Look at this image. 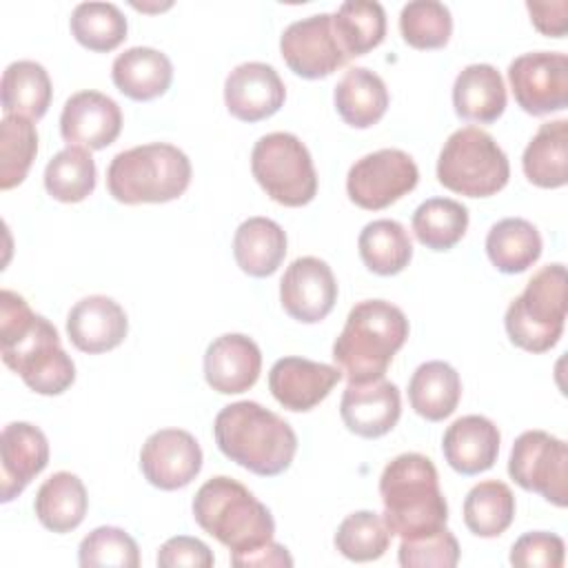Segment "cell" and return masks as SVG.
Listing matches in <instances>:
<instances>
[{
	"instance_id": "cell-1",
	"label": "cell",
	"mask_w": 568,
	"mask_h": 568,
	"mask_svg": "<svg viewBox=\"0 0 568 568\" xmlns=\"http://www.w3.org/2000/svg\"><path fill=\"white\" fill-rule=\"evenodd\" d=\"M0 348L2 362L38 395H60L75 382L58 328L9 288L0 291Z\"/></svg>"
},
{
	"instance_id": "cell-2",
	"label": "cell",
	"mask_w": 568,
	"mask_h": 568,
	"mask_svg": "<svg viewBox=\"0 0 568 568\" xmlns=\"http://www.w3.org/2000/svg\"><path fill=\"white\" fill-rule=\"evenodd\" d=\"M213 437L224 457L260 477L284 473L297 453L291 424L251 399L224 406L215 415Z\"/></svg>"
},
{
	"instance_id": "cell-3",
	"label": "cell",
	"mask_w": 568,
	"mask_h": 568,
	"mask_svg": "<svg viewBox=\"0 0 568 568\" xmlns=\"http://www.w3.org/2000/svg\"><path fill=\"white\" fill-rule=\"evenodd\" d=\"M382 519L390 535L417 539L446 528L448 504L439 488L435 464L422 453H402L379 477Z\"/></svg>"
},
{
	"instance_id": "cell-4",
	"label": "cell",
	"mask_w": 568,
	"mask_h": 568,
	"mask_svg": "<svg viewBox=\"0 0 568 568\" xmlns=\"http://www.w3.org/2000/svg\"><path fill=\"white\" fill-rule=\"evenodd\" d=\"M408 339L404 311L386 300L357 302L333 344V359L348 382L384 377L395 353Z\"/></svg>"
},
{
	"instance_id": "cell-5",
	"label": "cell",
	"mask_w": 568,
	"mask_h": 568,
	"mask_svg": "<svg viewBox=\"0 0 568 568\" xmlns=\"http://www.w3.org/2000/svg\"><path fill=\"white\" fill-rule=\"evenodd\" d=\"M193 519L231 555L255 550L275 535L271 510L244 484L226 475L211 477L197 488Z\"/></svg>"
},
{
	"instance_id": "cell-6",
	"label": "cell",
	"mask_w": 568,
	"mask_h": 568,
	"mask_svg": "<svg viewBox=\"0 0 568 568\" xmlns=\"http://www.w3.org/2000/svg\"><path fill=\"white\" fill-rule=\"evenodd\" d=\"M191 160L169 142H149L120 151L106 169V189L122 204H162L178 200L191 184Z\"/></svg>"
},
{
	"instance_id": "cell-7",
	"label": "cell",
	"mask_w": 568,
	"mask_h": 568,
	"mask_svg": "<svg viewBox=\"0 0 568 568\" xmlns=\"http://www.w3.org/2000/svg\"><path fill=\"white\" fill-rule=\"evenodd\" d=\"M566 266H541L526 284V288L508 304L504 326L510 342L528 353L550 351L566 324Z\"/></svg>"
},
{
	"instance_id": "cell-8",
	"label": "cell",
	"mask_w": 568,
	"mask_h": 568,
	"mask_svg": "<svg viewBox=\"0 0 568 568\" xmlns=\"http://www.w3.org/2000/svg\"><path fill=\"white\" fill-rule=\"evenodd\" d=\"M510 178V164L501 146L479 126H462L448 135L437 158V180L466 197H490Z\"/></svg>"
},
{
	"instance_id": "cell-9",
	"label": "cell",
	"mask_w": 568,
	"mask_h": 568,
	"mask_svg": "<svg viewBox=\"0 0 568 568\" xmlns=\"http://www.w3.org/2000/svg\"><path fill=\"white\" fill-rule=\"evenodd\" d=\"M251 173L282 206H304L317 193V173L306 144L286 131L262 135L251 151Z\"/></svg>"
},
{
	"instance_id": "cell-10",
	"label": "cell",
	"mask_w": 568,
	"mask_h": 568,
	"mask_svg": "<svg viewBox=\"0 0 568 568\" xmlns=\"http://www.w3.org/2000/svg\"><path fill=\"white\" fill-rule=\"evenodd\" d=\"M510 479L528 493L566 508L568 504V446L546 430L521 433L508 459Z\"/></svg>"
},
{
	"instance_id": "cell-11",
	"label": "cell",
	"mask_w": 568,
	"mask_h": 568,
	"mask_svg": "<svg viewBox=\"0 0 568 568\" xmlns=\"http://www.w3.org/2000/svg\"><path fill=\"white\" fill-rule=\"evenodd\" d=\"M419 182L415 160L402 149H379L359 158L346 175L348 200L366 211H382Z\"/></svg>"
},
{
	"instance_id": "cell-12",
	"label": "cell",
	"mask_w": 568,
	"mask_h": 568,
	"mask_svg": "<svg viewBox=\"0 0 568 568\" xmlns=\"http://www.w3.org/2000/svg\"><path fill=\"white\" fill-rule=\"evenodd\" d=\"M515 102L530 115L564 111L568 104V55L559 51H530L508 64Z\"/></svg>"
},
{
	"instance_id": "cell-13",
	"label": "cell",
	"mask_w": 568,
	"mask_h": 568,
	"mask_svg": "<svg viewBox=\"0 0 568 568\" xmlns=\"http://www.w3.org/2000/svg\"><path fill=\"white\" fill-rule=\"evenodd\" d=\"M280 53L286 67L304 80L328 78L351 60L335 36L333 13L291 22L280 38Z\"/></svg>"
},
{
	"instance_id": "cell-14",
	"label": "cell",
	"mask_w": 568,
	"mask_h": 568,
	"mask_svg": "<svg viewBox=\"0 0 568 568\" xmlns=\"http://www.w3.org/2000/svg\"><path fill=\"white\" fill-rule=\"evenodd\" d=\"M140 468L151 486L178 490L200 475L202 448L189 430L162 428L151 433L142 444Z\"/></svg>"
},
{
	"instance_id": "cell-15",
	"label": "cell",
	"mask_w": 568,
	"mask_h": 568,
	"mask_svg": "<svg viewBox=\"0 0 568 568\" xmlns=\"http://www.w3.org/2000/svg\"><path fill=\"white\" fill-rule=\"evenodd\" d=\"M280 302L302 324L322 322L337 302V280L331 266L313 255L293 260L280 282Z\"/></svg>"
},
{
	"instance_id": "cell-16",
	"label": "cell",
	"mask_w": 568,
	"mask_h": 568,
	"mask_svg": "<svg viewBox=\"0 0 568 568\" xmlns=\"http://www.w3.org/2000/svg\"><path fill=\"white\" fill-rule=\"evenodd\" d=\"M122 131V111L118 102L100 91L73 93L60 113V135L71 146L89 151L106 149Z\"/></svg>"
},
{
	"instance_id": "cell-17",
	"label": "cell",
	"mask_w": 568,
	"mask_h": 568,
	"mask_svg": "<svg viewBox=\"0 0 568 568\" xmlns=\"http://www.w3.org/2000/svg\"><path fill=\"white\" fill-rule=\"evenodd\" d=\"M286 100V87L266 62H242L224 80V104L242 122H260L275 115Z\"/></svg>"
},
{
	"instance_id": "cell-18",
	"label": "cell",
	"mask_w": 568,
	"mask_h": 568,
	"mask_svg": "<svg viewBox=\"0 0 568 568\" xmlns=\"http://www.w3.org/2000/svg\"><path fill=\"white\" fill-rule=\"evenodd\" d=\"M339 379L337 366L291 355L271 366L268 390L286 410L306 413L324 402Z\"/></svg>"
},
{
	"instance_id": "cell-19",
	"label": "cell",
	"mask_w": 568,
	"mask_h": 568,
	"mask_svg": "<svg viewBox=\"0 0 568 568\" xmlns=\"http://www.w3.org/2000/svg\"><path fill=\"white\" fill-rule=\"evenodd\" d=\"M339 415L351 433L366 439H377L390 433L399 422V388L384 377L357 384L348 382L339 402Z\"/></svg>"
},
{
	"instance_id": "cell-20",
	"label": "cell",
	"mask_w": 568,
	"mask_h": 568,
	"mask_svg": "<svg viewBox=\"0 0 568 568\" xmlns=\"http://www.w3.org/2000/svg\"><path fill=\"white\" fill-rule=\"evenodd\" d=\"M262 371L260 346L242 333L215 337L204 353V379L220 395H237L255 386Z\"/></svg>"
},
{
	"instance_id": "cell-21",
	"label": "cell",
	"mask_w": 568,
	"mask_h": 568,
	"mask_svg": "<svg viewBox=\"0 0 568 568\" xmlns=\"http://www.w3.org/2000/svg\"><path fill=\"white\" fill-rule=\"evenodd\" d=\"M49 464V442L44 433L29 422H11L0 435L2 504L16 499Z\"/></svg>"
},
{
	"instance_id": "cell-22",
	"label": "cell",
	"mask_w": 568,
	"mask_h": 568,
	"mask_svg": "<svg viewBox=\"0 0 568 568\" xmlns=\"http://www.w3.org/2000/svg\"><path fill=\"white\" fill-rule=\"evenodd\" d=\"M129 320L124 308L106 295H89L73 304L67 315V335L71 344L89 355L113 351L124 342Z\"/></svg>"
},
{
	"instance_id": "cell-23",
	"label": "cell",
	"mask_w": 568,
	"mask_h": 568,
	"mask_svg": "<svg viewBox=\"0 0 568 568\" xmlns=\"http://www.w3.org/2000/svg\"><path fill=\"white\" fill-rule=\"evenodd\" d=\"M499 428L484 415H464L455 419L442 439V450L453 470L459 475H479L497 462Z\"/></svg>"
},
{
	"instance_id": "cell-24",
	"label": "cell",
	"mask_w": 568,
	"mask_h": 568,
	"mask_svg": "<svg viewBox=\"0 0 568 568\" xmlns=\"http://www.w3.org/2000/svg\"><path fill=\"white\" fill-rule=\"evenodd\" d=\"M111 80L120 93L135 102H149L166 93L173 82V64L153 47H131L111 64Z\"/></svg>"
},
{
	"instance_id": "cell-25",
	"label": "cell",
	"mask_w": 568,
	"mask_h": 568,
	"mask_svg": "<svg viewBox=\"0 0 568 568\" xmlns=\"http://www.w3.org/2000/svg\"><path fill=\"white\" fill-rule=\"evenodd\" d=\"M455 113L466 122L493 124L506 109V87L493 64L464 67L453 84Z\"/></svg>"
},
{
	"instance_id": "cell-26",
	"label": "cell",
	"mask_w": 568,
	"mask_h": 568,
	"mask_svg": "<svg viewBox=\"0 0 568 568\" xmlns=\"http://www.w3.org/2000/svg\"><path fill=\"white\" fill-rule=\"evenodd\" d=\"M233 255L237 266L251 277L273 275L286 255V233L268 217L244 220L233 235Z\"/></svg>"
},
{
	"instance_id": "cell-27",
	"label": "cell",
	"mask_w": 568,
	"mask_h": 568,
	"mask_svg": "<svg viewBox=\"0 0 568 568\" xmlns=\"http://www.w3.org/2000/svg\"><path fill=\"white\" fill-rule=\"evenodd\" d=\"M333 100L339 118L348 126L368 129L384 118L390 98L384 80L375 71L353 67L337 82Z\"/></svg>"
},
{
	"instance_id": "cell-28",
	"label": "cell",
	"mask_w": 568,
	"mask_h": 568,
	"mask_svg": "<svg viewBox=\"0 0 568 568\" xmlns=\"http://www.w3.org/2000/svg\"><path fill=\"white\" fill-rule=\"evenodd\" d=\"M89 497L82 479L73 473H53L36 493L33 510L38 521L58 535L75 530L87 515Z\"/></svg>"
},
{
	"instance_id": "cell-29",
	"label": "cell",
	"mask_w": 568,
	"mask_h": 568,
	"mask_svg": "<svg viewBox=\"0 0 568 568\" xmlns=\"http://www.w3.org/2000/svg\"><path fill=\"white\" fill-rule=\"evenodd\" d=\"M459 373L442 359L419 364L408 382L410 408L428 422H442L450 417L459 404Z\"/></svg>"
},
{
	"instance_id": "cell-30",
	"label": "cell",
	"mask_w": 568,
	"mask_h": 568,
	"mask_svg": "<svg viewBox=\"0 0 568 568\" xmlns=\"http://www.w3.org/2000/svg\"><path fill=\"white\" fill-rule=\"evenodd\" d=\"M521 166L535 186H564L568 182V120L544 122L526 144Z\"/></svg>"
},
{
	"instance_id": "cell-31",
	"label": "cell",
	"mask_w": 568,
	"mask_h": 568,
	"mask_svg": "<svg viewBox=\"0 0 568 568\" xmlns=\"http://www.w3.org/2000/svg\"><path fill=\"white\" fill-rule=\"evenodd\" d=\"M486 255L490 264L506 275L524 273L541 255V235L537 226L524 217H504L493 224L486 235Z\"/></svg>"
},
{
	"instance_id": "cell-32",
	"label": "cell",
	"mask_w": 568,
	"mask_h": 568,
	"mask_svg": "<svg viewBox=\"0 0 568 568\" xmlns=\"http://www.w3.org/2000/svg\"><path fill=\"white\" fill-rule=\"evenodd\" d=\"M2 111L4 115H20L40 120L51 104V78L40 62L18 60L2 73Z\"/></svg>"
},
{
	"instance_id": "cell-33",
	"label": "cell",
	"mask_w": 568,
	"mask_h": 568,
	"mask_svg": "<svg viewBox=\"0 0 568 568\" xmlns=\"http://www.w3.org/2000/svg\"><path fill=\"white\" fill-rule=\"evenodd\" d=\"M357 248L364 266L375 275H397L413 260V244L408 231L397 220H373L359 237Z\"/></svg>"
},
{
	"instance_id": "cell-34",
	"label": "cell",
	"mask_w": 568,
	"mask_h": 568,
	"mask_svg": "<svg viewBox=\"0 0 568 568\" xmlns=\"http://www.w3.org/2000/svg\"><path fill=\"white\" fill-rule=\"evenodd\" d=\"M515 519V495L508 484L486 479L475 484L464 499V524L477 537H499Z\"/></svg>"
},
{
	"instance_id": "cell-35",
	"label": "cell",
	"mask_w": 568,
	"mask_h": 568,
	"mask_svg": "<svg viewBox=\"0 0 568 568\" xmlns=\"http://www.w3.org/2000/svg\"><path fill=\"white\" fill-rule=\"evenodd\" d=\"M335 36L348 58L364 55L382 44L386 36V13L379 2L348 0L333 13Z\"/></svg>"
},
{
	"instance_id": "cell-36",
	"label": "cell",
	"mask_w": 568,
	"mask_h": 568,
	"mask_svg": "<svg viewBox=\"0 0 568 568\" xmlns=\"http://www.w3.org/2000/svg\"><path fill=\"white\" fill-rule=\"evenodd\" d=\"M47 193L64 204L87 200L95 189V162L89 149L64 146L44 166Z\"/></svg>"
},
{
	"instance_id": "cell-37",
	"label": "cell",
	"mask_w": 568,
	"mask_h": 568,
	"mask_svg": "<svg viewBox=\"0 0 568 568\" xmlns=\"http://www.w3.org/2000/svg\"><path fill=\"white\" fill-rule=\"evenodd\" d=\"M413 233L430 251L453 248L468 229V209L450 197H430L413 213Z\"/></svg>"
},
{
	"instance_id": "cell-38",
	"label": "cell",
	"mask_w": 568,
	"mask_h": 568,
	"mask_svg": "<svg viewBox=\"0 0 568 568\" xmlns=\"http://www.w3.org/2000/svg\"><path fill=\"white\" fill-rule=\"evenodd\" d=\"M71 36L89 51L109 53L126 38V18L113 2H80L71 20Z\"/></svg>"
},
{
	"instance_id": "cell-39",
	"label": "cell",
	"mask_w": 568,
	"mask_h": 568,
	"mask_svg": "<svg viewBox=\"0 0 568 568\" xmlns=\"http://www.w3.org/2000/svg\"><path fill=\"white\" fill-rule=\"evenodd\" d=\"M38 153L33 120L4 115L0 122V189L9 191L24 182Z\"/></svg>"
},
{
	"instance_id": "cell-40",
	"label": "cell",
	"mask_w": 568,
	"mask_h": 568,
	"mask_svg": "<svg viewBox=\"0 0 568 568\" xmlns=\"http://www.w3.org/2000/svg\"><path fill=\"white\" fill-rule=\"evenodd\" d=\"M399 31L413 49H442L453 33L450 9L437 0H413L399 11Z\"/></svg>"
},
{
	"instance_id": "cell-41",
	"label": "cell",
	"mask_w": 568,
	"mask_h": 568,
	"mask_svg": "<svg viewBox=\"0 0 568 568\" xmlns=\"http://www.w3.org/2000/svg\"><path fill=\"white\" fill-rule=\"evenodd\" d=\"M390 530L386 521L373 510H355L335 532V548L351 561L379 559L390 546Z\"/></svg>"
},
{
	"instance_id": "cell-42",
	"label": "cell",
	"mask_w": 568,
	"mask_h": 568,
	"mask_svg": "<svg viewBox=\"0 0 568 568\" xmlns=\"http://www.w3.org/2000/svg\"><path fill=\"white\" fill-rule=\"evenodd\" d=\"M78 564L82 568H138L140 550L126 530L118 526H100L80 541Z\"/></svg>"
},
{
	"instance_id": "cell-43",
	"label": "cell",
	"mask_w": 568,
	"mask_h": 568,
	"mask_svg": "<svg viewBox=\"0 0 568 568\" xmlns=\"http://www.w3.org/2000/svg\"><path fill=\"white\" fill-rule=\"evenodd\" d=\"M397 561L404 568H453L459 561V544L448 528L417 539H402Z\"/></svg>"
},
{
	"instance_id": "cell-44",
	"label": "cell",
	"mask_w": 568,
	"mask_h": 568,
	"mask_svg": "<svg viewBox=\"0 0 568 568\" xmlns=\"http://www.w3.org/2000/svg\"><path fill=\"white\" fill-rule=\"evenodd\" d=\"M510 564L517 568H561L566 559L564 539L555 532H524L510 548Z\"/></svg>"
},
{
	"instance_id": "cell-45",
	"label": "cell",
	"mask_w": 568,
	"mask_h": 568,
	"mask_svg": "<svg viewBox=\"0 0 568 568\" xmlns=\"http://www.w3.org/2000/svg\"><path fill=\"white\" fill-rule=\"evenodd\" d=\"M158 566L160 568H178V566H191V568H211L213 566V552L211 548L189 535H178L166 539L158 550Z\"/></svg>"
},
{
	"instance_id": "cell-46",
	"label": "cell",
	"mask_w": 568,
	"mask_h": 568,
	"mask_svg": "<svg viewBox=\"0 0 568 568\" xmlns=\"http://www.w3.org/2000/svg\"><path fill=\"white\" fill-rule=\"evenodd\" d=\"M535 29L548 38H564L568 31V2H526Z\"/></svg>"
},
{
	"instance_id": "cell-47",
	"label": "cell",
	"mask_w": 568,
	"mask_h": 568,
	"mask_svg": "<svg viewBox=\"0 0 568 568\" xmlns=\"http://www.w3.org/2000/svg\"><path fill=\"white\" fill-rule=\"evenodd\" d=\"M231 564L237 568H248V566H293V557L288 555V550L277 544V541H268L255 550L248 552H240V555H231Z\"/></svg>"
}]
</instances>
